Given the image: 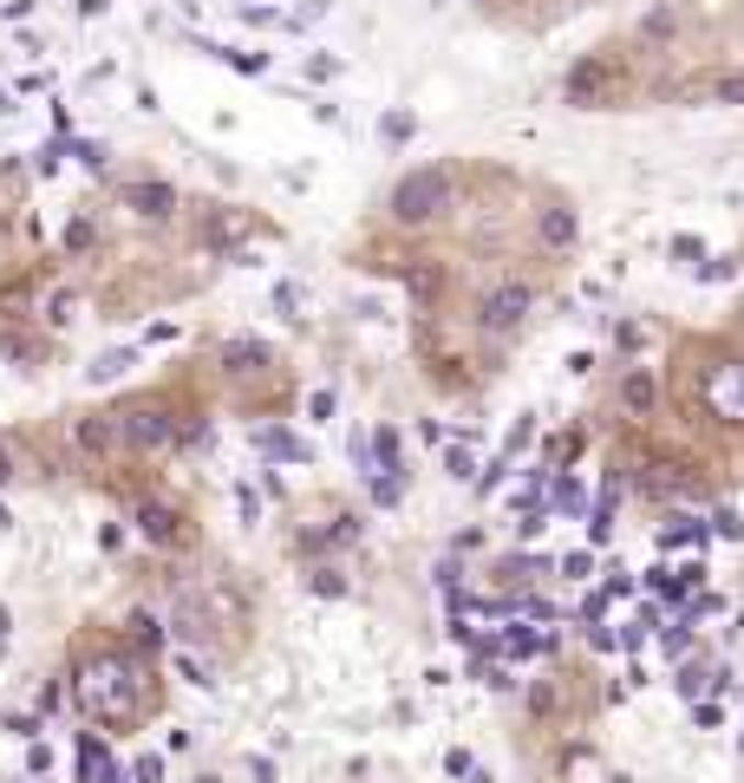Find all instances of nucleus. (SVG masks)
Instances as JSON below:
<instances>
[{
	"instance_id": "nucleus-12",
	"label": "nucleus",
	"mask_w": 744,
	"mask_h": 783,
	"mask_svg": "<svg viewBox=\"0 0 744 783\" xmlns=\"http://www.w3.org/2000/svg\"><path fill=\"white\" fill-rule=\"evenodd\" d=\"M79 783H124V778H119V764L105 758V745H99L92 731L79 738Z\"/></svg>"
},
{
	"instance_id": "nucleus-26",
	"label": "nucleus",
	"mask_w": 744,
	"mask_h": 783,
	"mask_svg": "<svg viewBox=\"0 0 744 783\" xmlns=\"http://www.w3.org/2000/svg\"><path fill=\"white\" fill-rule=\"evenodd\" d=\"M673 256L686 261V268H706V242H692V236H673Z\"/></svg>"
},
{
	"instance_id": "nucleus-6",
	"label": "nucleus",
	"mask_w": 744,
	"mask_h": 783,
	"mask_svg": "<svg viewBox=\"0 0 744 783\" xmlns=\"http://www.w3.org/2000/svg\"><path fill=\"white\" fill-rule=\"evenodd\" d=\"M536 242H542V256H568L582 242V216L568 203H542L536 209Z\"/></svg>"
},
{
	"instance_id": "nucleus-7",
	"label": "nucleus",
	"mask_w": 744,
	"mask_h": 783,
	"mask_svg": "<svg viewBox=\"0 0 744 783\" xmlns=\"http://www.w3.org/2000/svg\"><path fill=\"white\" fill-rule=\"evenodd\" d=\"M119 203L131 209V216H144V223H170V216H177V190H170V183H157V177L124 183Z\"/></svg>"
},
{
	"instance_id": "nucleus-32",
	"label": "nucleus",
	"mask_w": 744,
	"mask_h": 783,
	"mask_svg": "<svg viewBox=\"0 0 744 783\" xmlns=\"http://www.w3.org/2000/svg\"><path fill=\"white\" fill-rule=\"evenodd\" d=\"M248 778H255V783H274V764H268V758H248Z\"/></svg>"
},
{
	"instance_id": "nucleus-20",
	"label": "nucleus",
	"mask_w": 744,
	"mask_h": 783,
	"mask_svg": "<svg viewBox=\"0 0 744 783\" xmlns=\"http://www.w3.org/2000/svg\"><path fill=\"white\" fill-rule=\"evenodd\" d=\"M307 588H314V594H347V575H340L334 561H320V568L307 575Z\"/></svg>"
},
{
	"instance_id": "nucleus-1",
	"label": "nucleus",
	"mask_w": 744,
	"mask_h": 783,
	"mask_svg": "<svg viewBox=\"0 0 744 783\" xmlns=\"http://www.w3.org/2000/svg\"><path fill=\"white\" fill-rule=\"evenodd\" d=\"M137 685H144V666L124 659V653H105V659H92V666L79 672V705H86L99 725H137V718H144Z\"/></svg>"
},
{
	"instance_id": "nucleus-18",
	"label": "nucleus",
	"mask_w": 744,
	"mask_h": 783,
	"mask_svg": "<svg viewBox=\"0 0 744 783\" xmlns=\"http://www.w3.org/2000/svg\"><path fill=\"white\" fill-rule=\"evenodd\" d=\"M660 542H666V548H686V542H699V548H706V522H692V517L666 522V529H660Z\"/></svg>"
},
{
	"instance_id": "nucleus-30",
	"label": "nucleus",
	"mask_w": 744,
	"mask_h": 783,
	"mask_svg": "<svg viewBox=\"0 0 744 783\" xmlns=\"http://www.w3.org/2000/svg\"><path fill=\"white\" fill-rule=\"evenodd\" d=\"M307 418H314V424L334 418V392H314V398H307Z\"/></svg>"
},
{
	"instance_id": "nucleus-2",
	"label": "nucleus",
	"mask_w": 744,
	"mask_h": 783,
	"mask_svg": "<svg viewBox=\"0 0 744 783\" xmlns=\"http://www.w3.org/2000/svg\"><path fill=\"white\" fill-rule=\"evenodd\" d=\"M451 203H458V177H451L444 163H418V170H405V177L392 183L385 216H392L398 229H431V223L451 216Z\"/></svg>"
},
{
	"instance_id": "nucleus-16",
	"label": "nucleus",
	"mask_w": 744,
	"mask_h": 783,
	"mask_svg": "<svg viewBox=\"0 0 744 783\" xmlns=\"http://www.w3.org/2000/svg\"><path fill=\"white\" fill-rule=\"evenodd\" d=\"M673 33H679V7H653L640 20V39H673Z\"/></svg>"
},
{
	"instance_id": "nucleus-28",
	"label": "nucleus",
	"mask_w": 744,
	"mask_h": 783,
	"mask_svg": "<svg viewBox=\"0 0 744 783\" xmlns=\"http://www.w3.org/2000/svg\"><path fill=\"white\" fill-rule=\"evenodd\" d=\"M66 249H72V256H86V249H92V223H86V216L66 229Z\"/></svg>"
},
{
	"instance_id": "nucleus-21",
	"label": "nucleus",
	"mask_w": 744,
	"mask_h": 783,
	"mask_svg": "<svg viewBox=\"0 0 744 783\" xmlns=\"http://www.w3.org/2000/svg\"><path fill=\"white\" fill-rule=\"evenodd\" d=\"M412 130H418V118H412V112H385V118H379V137H385V144H405Z\"/></svg>"
},
{
	"instance_id": "nucleus-10",
	"label": "nucleus",
	"mask_w": 744,
	"mask_h": 783,
	"mask_svg": "<svg viewBox=\"0 0 744 783\" xmlns=\"http://www.w3.org/2000/svg\"><path fill=\"white\" fill-rule=\"evenodd\" d=\"M620 405H627L633 418H646V411L660 405V386H653V373H646V366H627V373H620Z\"/></svg>"
},
{
	"instance_id": "nucleus-3",
	"label": "nucleus",
	"mask_w": 744,
	"mask_h": 783,
	"mask_svg": "<svg viewBox=\"0 0 744 783\" xmlns=\"http://www.w3.org/2000/svg\"><path fill=\"white\" fill-rule=\"evenodd\" d=\"M542 307V294H536V281L529 274H503L491 281L484 294H477V327L491 333V340H509V333H522L529 327V314Z\"/></svg>"
},
{
	"instance_id": "nucleus-11",
	"label": "nucleus",
	"mask_w": 744,
	"mask_h": 783,
	"mask_svg": "<svg viewBox=\"0 0 744 783\" xmlns=\"http://www.w3.org/2000/svg\"><path fill=\"white\" fill-rule=\"evenodd\" d=\"M549 647H555V634H549V627L536 634V627H522V621H516V627H503V634H496V653H509V659H536V653H549Z\"/></svg>"
},
{
	"instance_id": "nucleus-4",
	"label": "nucleus",
	"mask_w": 744,
	"mask_h": 783,
	"mask_svg": "<svg viewBox=\"0 0 744 783\" xmlns=\"http://www.w3.org/2000/svg\"><path fill=\"white\" fill-rule=\"evenodd\" d=\"M627 99V66H620L615 53H588L575 72H568V105H582V112H608V105H620Z\"/></svg>"
},
{
	"instance_id": "nucleus-24",
	"label": "nucleus",
	"mask_w": 744,
	"mask_h": 783,
	"mask_svg": "<svg viewBox=\"0 0 744 783\" xmlns=\"http://www.w3.org/2000/svg\"><path fill=\"white\" fill-rule=\"evenodd\" d=\"M712 99H719V105H744V72H725V79L712 86Z\"/></svg>"
},
{
	"instance_id": "nucleus-25",
	"label": "nucleus",
	"mask_w": 744,
	"mask_h": 783,
	"mask_svg": "<svg viewBox=\"0 0 744 783\" xmlns=\"http://www.w3.org/2000/svg\"><path fill=\"white\" fill-rule=\"evenodd\" d=\"M679 692H686V699L712 692V672H706V666H686V672H679Z\"/></svg>"
},
{
	"instance_id": "nucleus-15",
	"label": "nucleus",
	"mask_w": 744,
	"mask_h": 783,
	"mask_svg": "<svg viewBox=\"0 0 744 783\" xmlns=\"http://www.w3.org/2000/svg\"><path fill=\"white\" fill-rule=\"evenodd\" d=\"M372 470H405V464H398V431H392V424L372 431Z\"/></svg>"
},
{
	"instance_id": "nucleus-34",
	"label": "nucleus",
	"mask_w": 744,
	"mask_h": 783,
	"mask_svg": "<svg viewBox=\"0 0 744 783\" xmlns=\"http://www.w3.org/2000/svg\"><path fill=\"white\" fill-rule=\"evenodd\" d=\"M739 745H744V738H739Z\"/></svg>"
},
{
	"instance_id": "nucleus-33",
	"label": "nucleus",
	"mask_w": 744,
	"mask_h": 783,
	"mask_svg": "<svg viewBox=\"0 0 744 783\" xmlns=\"http://www.w3.org/2000/svg\"><path fill=\"white\" fill-rule=\"evenodd\" d=\"M0 484H13V457H7V444H0Z\"/></svg>"
},
{
	"instance_id": "nucleus-22",
	"label": "nucleus",
	"mask_w": 744,
	"mask_h": 783,
	"mask_svg": "<svg viewBox=\"0 0 744 783\" xmlns=\"http://www.w3.org/2000/svg\"><path fill=\"white\" fill-rule=\"evenodd\" d=\"M274 307H281L288 320H301V307H307V294H301L294 281H281V287H274Z\"/></svg>"
},
{
	"instance_id": "nucleus-19",
	"label": "nucleus",
	"mask_w": 744,
	"mask_h": 783,
	"mask_svg": "<svg viewBox=\"0 0 744 783\" xmlns=\"http://www.w3.org/2000/svg\"><path fill=\"white\" fill-rule=\"evenodd\" d=\"M131 647H137V653H157V647H164V627H157L150 614H131Z\"/></svg>"
},
{
	"instance_id": "nucleus-29",
	"label": "nucleus",
	"mask_w": 744,
	"mask_h": 783,
	"mask_svg": "<svg viewBox=\"0 0 744 783\" xmlns=\"http://www.w3.org/2000/svg\"><path fill=\"white\" fill-rule=\"evenodd\" d=\"M588 568H595V555H588V548H582V555H568V561H562V575H568V581H588Z\"/></svg>"
},
{
	"instance_id": "nucleus-9",
	"label": "nucleus",
	"mask_w": 744,
	"mask_h": 783,
	"mask_svg": "<svg viewBox=\"0 0 744 783\" xmlns=\"http://www.w3.org/2000/svg\"><path fill=\"white\" fill-rule=\"evenodd\" d=\"M223 373L229 379H261V373H274V353L261 340H229L223 347Z\"/></svg>"
},
{
	"instance_id": "nucleus-23",
	"label": "nucleus",
	"mask_w": 744,
	"mask_h": 783,
	"mask_svg": "<svg viewBox=\"0 0 744 783\" xmlns=\"http://www.w3.org/2000/svg\"><path fill=\"white\" fill-rule=\"evenodd\" d=\"M119 373H131V353H105V360L92 366V386H105V379H119Z\"/></svg>"
},
{
	"instance_id": "nucleus-14",
	"label": "nucleus",
	"mask_w": 744,
	"mask_h": 783,
	"mask_svg": "<svg viewBox=\"0 0 744 783\" xmlns=\"http://www.w3.org/2000/svg\"><path fill=\"white\" fill-rule=\"evenodd\" d=\"M255 444H261L268 457H288V464H307V444H301L294 431H274V424H261V431H255Z\"/></svg>"
},
{
	"instance_id": "nucleus-8",
	"label": "nucleus",
	"mask_w": 744,
	"mask_h": 783,
	"mask_svg": "<svg viewBox=\"0 0 744 783\" xmlns=\"http://www.w3.org/2000/svg\"><path fill=\"white\" fill-rule=\"evenodd\" d=\"M72 444H79L86 457L119 451V444H124V438H119V418H112V411H79V418H72Z\"/></svg>"
},
{
	"instance_id": "nucleus-27",
	"label": "nucleus",
	"mask_w": 744,
	"mask_h": 783,
	"mask_svg": "<svg viewBox=\"0 0 744 783\" xmlns=\"http://www.w3.org/2000/svg\"><path fill=\"white\" fill-rule=\"evenodd\" d=\"M477 679H484V685H496V692H516V679H509V666H491V659L477 666Z\"/></svg>"
},
{
	"instance_id": "nucleus-17",
	"label": "nucleus",
	"mask_w": 744,
	"mask_h": 783,
	"mask_svg": "<svg viewBox=\"0 0 744 783\" xmlns=\"http://www.w3.org/2000/svg\"><path fill=\"white\" fill-rule=\"evenodd\" d=\"M444 477H451V484H477V457H471V438H464V444H451V457H444Z\"/></svg>"
},
{
	"instance_id": "nucleus-5",
	"label": "nucleus",
	"mask_w": 744,
	"mask_h": 783,
	"mask_svg": "<svg viewBox=\"0 0 744 783\" xmlns=\"http://www.w3.org/2000/svg\"><path fill=\"white\" fill-rule=\"evenodd\" d=\"M112 418H119V438L131 451H170L177 444V411L157 405V398H137V405H124Z\"/></svg>"
},
{
	"instance_id": "nucleus-13",
	"label": "nucleus",
	"mask_w": 744,
	"mask_h": 783,
	"mask_svg": "<svg viewBox=\"0 0 744 783\" xmlns=\"http://www.w3.org/2000/svg\"><path fill=\"white\" fill-rule=\"evenodd\" d=\"M137 529H144L150 542H183V517L164 510V503H144V510H137Z\"/></svg>"
},
{
	"instance_id": "nucleus-31",
	"label": "nucleus",
	"mask_w": 744,
	"mask_h": 783,
	"mask_svg": "<svg viewBox=\"0 0 744 783\" xmlns=\"http://www.w3.org/2000/svg\"><path fill=\"white\" fill-rule=\"evenodd\" d=\"M131 778H137V783H157V778H164V764H157V758H137V771H131Z\"/></svg>"
}]
</instances>
